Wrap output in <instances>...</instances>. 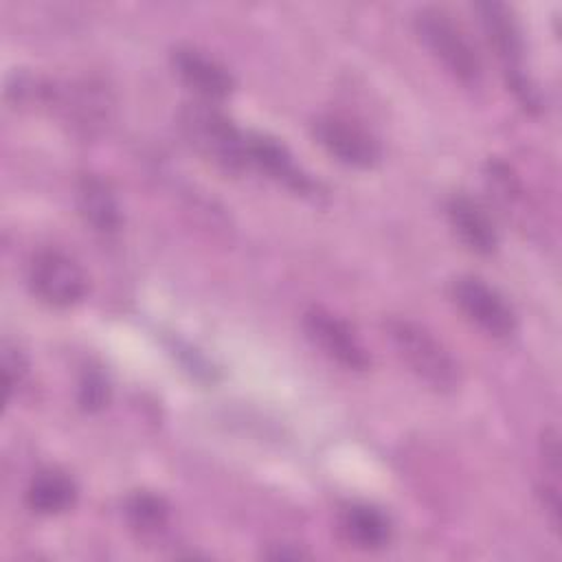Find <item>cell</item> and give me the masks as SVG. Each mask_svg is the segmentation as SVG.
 Segmentation results:
<instances>
[{"instance_id": "1", "label": "cell", "mask_w": 562, "mask_h": 562, "mask_svg": "<svg viewBox=\"0 0 562 562\" xmlns=\"http://www.w3.org/2000/svg\"><path fill=\"white\" fill-rule=\"evenodd\" d=\"M384 334L408 371L437 393H452L461 384V367L452 351L422 323L393 316L384 321Z\"/></svg>"}, {"instance_id": "2", "label": "cell", "mask_w": 562, "mask_h": 562, "mask_svg": "<svg viewBox=\"0 0 562 562\" xmlns=\"http://www.w3.org/2000/svg\"><path fill=\"white\" fill-rule=\"evenodd\" d=\"M413 26L422 44L454 79L468 86L479 83L483 75L481 55L468 33L459 22L452 20L448 11L437 7H422L413 15Z\"/></svg>"}, {"instance_id": "3", "label": "cell", "mask_w": 562, "mask_h": 562, "mask_svg": "<svg viewBox=\"0 0 562 562\" xmlns=\"http://www.w3.org/2000/svg\"><path fill=\"white\" fill-rule=\"evenodd\" d=\"M180 130L189 145L224 171L248 167L246 134L209 101L189 103L180 112Z\"/></svg>"}, {"instance_id": "4", "label": "cell", "mask_w": 562, "mask_h": 562, "mask_svg": "<svg viewBox=\"0 0 562 562\" xmlns=\"http://www.w3.org/2000/svg\"><path fill=\"white\" fill-rule=\"evenodd\" d=\"M476 13H479L481 26H483L496 57L503 64L507 86L514 90L516 99L527 110H538L540 94L522 66L525 40H522V29L516 20V13L512 11V7H507L505 2H496V0L479 2Z\"/></svg>"}, {"instance_id": "5", "label": "cell", "mask_w": 562, "mask_h": 562, "mask_svg": "<svg viewBox=\"0 0 562 562\" xmlns=\"http://www.w3.org/2000/svg\"><path fill=\"white\" fill-rule=\"evenodd\" d=\"M31 292L50 307H72L88 292V277L79 261L64 250H40L29 263Z\"/></svg>"}, {"instance_id": "6", "label": "cell", "mask_w": 562, "mask_h": 562, "mask_svg": "<svg viewBox=\"0 0 562 562\" xmlns=\"http://www.w3.org/2000/svg\"><path fill=\"white\" fill-rule=\"evenodd\" d=\"M301 325L307 340L331 362L351 371H364L371 367V353L362 345L356 329L327 307H307L303 312Z\"/></svg>"}, {"instance_id": "7", "label": "cell", "mask_w": 562, "mask_h": 562, "mask_svg": "<svg viewBox=\"0 0 562 562\" xmlns=\"http://www.w3.org/2000/svg\"><path fill=\"white\" fill-rule=\"evenodd\" d=\"M450 296L470 323L494 338H509L518 327L514 307L494 285L481 277H457L450 285Z\"/></svg>"}, {"instance_id": "8", "label": "cell", "mask_w": 562, "mask_h": 562, "mask_svg": "<svg viewBox=\"0 0 562 562\" xmlns=\"http://www.w3.org/2000/svg\"><path fill=\"white\" fill-rule=\"evenodd\" d=\"M316 143L338 162L356 169H371L382 158L378 138L360 123L342 114H321L312 121Z\"/></svg>"}, {"instance_id": "9", "label": "cell", "mask_w": 562, "mask_h": 562, "mask_svg": "<svg viewBox=\"0 0 562 562\" xmlns=\"http://www.w3.org/2000/svg\"><path fill=\"white\" fill-rule=\"evenodd\" d=\"M171 66L176 75L209 103L228 97L235 88L228 68L195 46H176L171 50Z\"/></svg>"}, {"instance_id": "10", "label": "cell", "mask_w": 562, "mask_h": 562, "mask_svg": "<svg viewBox=\"0 0 562 562\" xmlns=\"http://www.w3.org/2000/svg\"><path fill=\"white\" fill-rule=\"evenodd\" d=\"M246 158L248 165H255L257 169L296 193L314 191V180L296 165L290 149L268 134H246Z\"/></svg>"}, {"instance_id": "11", "label": "cell", "mask_w": 562, "mask_h": 562, "mask_svg": "<svg viewBox=\"0 0 562 562\" xmlns=\"http://www.w3.org/2000/svg\"><path fill=\"white\" fill-rule=\"evenodd\" d=\"M77 211L83 222L101 235H116L123 224V211L119 198L108 180L94 173L79 178L75 189Z\"/></svg>"}, {"instance_id": "12", "label": "cell", "mask_w": 562, "mask_h": 562, "mask_svg": "<svg viewBox=\"0 0 562 562\" xmlns=\"http://www.w3.org/2000/svg\"><path fill=\"white\" fill-rule=\"evenodd\" d=\"M446 215L465 248L476 255H492L496 250L498 233L492 217L476 200L465 193H454L446 202Z\"/></svg>"}, {"instance_id": "13", "label": "cell", "mask_w": 562, "mask_h": 562, "mask_svg": "<svg viewBox=\"0 0 562 562\" xmlns=\"http://www.w3.org/2000/svg\"><path fill=\"white\" fill-rule=\"evenodd\" d=\"M338 529L356 549L378 551L391 542V518L371 503H347L338 514Z\"/></svg>"}, {"instance_id": "14", "label": "cell", "mask_w": 562, "mask_h": 562, "mask_svg": "<svg viewBox=\"0 0 562 562\" xmlns=\"http://www.w3.org/2000/svg\"><path fill=\"white\" fill-rule=\"evenodd\" d=\"M50 103H57L64 112V116L81 132L90 134L97 127H101L108 121L110 101L108 94H103L92 83L81 86H68L66 90L55 88Z\"/></svg>"}, {"instance_id": "15", "label": "cell", "mask_w": 562, "mask_h": 562, "mask_svg": "<svg viewBox=\"0 0 562 562\" xmlns=\"http://www.w3.org/2000/svg\"><path fill=\"white\" fill-rule=\"evenodd\" d=\"M75 481L55 468L40 470L26 487V505L40 516H57L77 503Z\"/></svg>"}, {"instance_id": "16", "label": "cell", "mask_w": 562, "mask_h": 562, "mask_svg": "<svg viewBox=\"0 0 562 562\" xmlns=\"http://www.w3.org/2000/svg\"><path fill=\"white\" fill-rule=\"evenodd\" d=\"M542 483L538 487L542 507L553 529H560V437L555 428H547L540 437Z\"/></svg>"}, {"instance_id": "17", "label": "cell", "mask_w": 562, "mask_h": 562, "mask_svg": "<svg viewBox=\"0 0 562 562\" xmlns=\"http://www.w3.org/2000/svg\"><path fill=\"white\" fill-rule=\"evenodd\" d=\"M125 520L140 538L158 536L169 522V505L162 496L151 492H134L123 505Z\"/></svg>"}, {"instance_id": "18", "label": "cell", "mask_w": 562, "mask_h": 562, "mask_svg": "<svg viewBox=\"0 0 562 562\" xmlns=\"http://www.w3.org/2000/svg\"><path fill=\"white\" fill-rule=\"evenodd\" d=\"M26 375H29L26 356L22 353V349L4 342L2 345V380H4V391H7L9 400L22 386Z\"/></svg>"}, {"instance_id": "19", "label": "cell", "mask_w": 562, "mask_h": 562, "mask_svg": "<svg viewBox=\"0 0 562 562\" xmlns=\"http://www.w3.org/2000/svg\"><path fill=\"white\" fill-rule=\"evenodd\" d=\"M108 380L99 371H86L79 382V404L86 411H99L108 402Z\"/></svg>"}]
</instances>
